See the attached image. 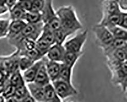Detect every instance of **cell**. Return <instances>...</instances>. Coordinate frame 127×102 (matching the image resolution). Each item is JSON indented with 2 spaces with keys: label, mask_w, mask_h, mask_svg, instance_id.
I'll return each instance as SVG.
<instances>
[{
  "label": "cell",
  "mask_w": 127,
  "mask_h": 102,
  "mask_svg": "<svg viewBox=\"0 0 127 102\" xmlns=\"http://www.w3.org/2000/svg\"><path fill=\"white\" fill-rule=\"evenodd\" d=\"M120 9L124 10V11H127V0H119L118 2Z\"/></svg>",
  "instance_id": "cell-35"
},
{
  "label": "cell",
  "mask_w": 127,
  "mask_h": 102,
  "mask_svg": "<svg viewBox=\"0 0 127 102\" xmlns=\"http://www.w3.org/2000/svg\"><path fill=\"white\" fill-rule=\"evenodd\" d=\"M50 47L51 46L39 37L36 41V49L44 57L46 55Z\"/></svg>",
  "instance_id": "cell-22"
},
{
  "label": "cell",
  "mask_w": 127,
  "mask_h": 102,
  "mask_svg": "<svg viewBox=\"0 0 127 102\" xmlns=\"http://www.w3.org/2000/svg\"><path fill=\"white\" fill-rule=\"evenodd\" d=\"M4 100H3V99L2 97L0 96V102H3Z\"/></svg>",
  "instance_id": "cell-42"
},
{
  "label": "cell",
  "mask_w": 127,
  "mask_h": 102,
  "mask_svg": "<svg viewBox=\"0 0 127 102\" xmlns=\"http://www.w3.org/2000/svg\"><path fill=\"white\" fill-rule=\"evenodd\" d=\"M5 9H6V8L3 4L1 0H0V12H2L3 11H4V10H5Z\"/></svg>",
  "instance_id": "cell-39"
},
{
  "label": "cell",
  "mask_w": 127,
  "mask_h": 102,
  "mask_svg": "<svg viewBox=\"0 0 127 102\" xmlns=\"http://www.w3.org/2000/svg\"><path fill=\"white\" fill-rule=\"evenodd\" d=\"M27 23L24 22L23 20H16L11 24L10 29L11 32L14 33H18L22 32L23 29L26 26Z\"/></svg>",
  "instance_id": "cell-26"
},
{
  "label": "cell",
  "mask_w": 127,
  "mask_h": 102,
  "mask_svg": "<svg viewBox=\"0 0 127 102\" xmlns=\"http://www.w3.org/2000/svg\"><path fill=\"white\" fill-rule=\"evenodd\" d=\"M4 88V85L3 83L2 82L0 81V92L3 91Z\"/></svg>",
  "instance_id": "cell-41"
},
{
  "label": "cell",
  "mask_w": 127,
  "mask_h": 102,
  "mask_svg": "<svg viewBox=\"0 0 127 102\" xmlns=\"http://www.w3.org/2000/svg\"><path fill=\"white\" fill-rule=\"evenodd\" d=\"M97 45L102 51L107 48L114 40L109 30L104 26L97 24L92 29Z\"/></svg>",
  "instance_id": "cell-2"
},
{
  "label": "cell",
  "mask_w": 127,
  "mask_h": 102,
  "mask_svg": "<svg viewBox=\"0 0 127 102\" xmlns=\"http://www.w3.org/2000/svg\"><path fill=\"white\" fill-rule=\"evenodd\" d=\"M118 26L125 30L127 29V14L126 12H122Z\"/></svg>",
  "instance_id": "cell-33"
},
{
  "label": "cell",
  "mask_w": 127,
  "mask_h": 102,
  "mask_svg": "<svg viewBox=\"0 0 127 102\" xmlns=\"http://www.w3.org/2000/svg\"><path fill=\"white\" fill-rule=\"evenodd\" d=\"M55 44L63 45L67 37L71 34L61 27L54 32Z\"/></svg>",
  "instance_id": "cell-19"
},
{
  "label": "cell",
  "mask_w": 127,
  "mask_h": 102,
  "mask_svg": "<svg viewBox=\"0 0 127 102\" xmlns=\"http://www.w3.org/2000/svg\"><path fill=\"white\" fill-rule=\"evenodd\" d=\"M103 16L105 17L113 13L121 11L119 8L118 3L112 0H107L105 2L103 5Z\"/></svg>",
  "instance_id": "cell-15"
},
{
  "label": "cell",
  "mask_w": 127,
  "mask_h": 102,
  "mask_svg": "<svg viewBox=\"0 0 127 102\" xmlns=\"http://www.w3.org/2000/svg\"><path fill=\"white\" fill-rule=\"evenodd\" d=\"M127 49L124 47L118 49L111 53L105 55L107 62H124L127 61Z\"/></svg>",
  "instance_id": "cell-9"
},
{
  "label": "cell",
  "mask_w": 127,
  "mask_h": 102,
  "mask_svg": "<svg viewBox=\"0 0 127 102\" xmlns=\"http://www.w3.org/2000/svg\"><path fill=\"white\" fill-rule=\"evenodd\" d=\"M30 94L37 102H44V87L39 86L34 82L28 83Z\"/></svg>",
  "instance_id": "cell-13"
},
{
  "label": "cell",
  "mask_w": 127,
  "mask_h": 102,
  "mask_svg": "<svg viewBox=\"0 0 127 102\" xmlns=\"http://www.w3.org/2000/svg\"><path fill=\"white\" fill-rule=\"evenodd\" d=\"M45 66L51 82L58 79L60 72L61 63L48 60H45Z\"/></svg>",
  "instance_id": "cell-10"
},
{
  "label": "cell",
  "mask_w": 127,
  "mask_h": 102,
  "mask_svg": "<svg viewBox=\"0 0 127 102\" xmlns=\"http://www.w3.org/2000/svg\"><path fill=\"white\" fill-rule=\"evenodd\" d=\"M26 57L33 60L34 62H36L44 57L36 48L31 51H26Z\"/></svg>",
  "instance_id": "cell-27"
},
{
  "label": "cell",
  "mask_w": 127,
  "mask_h": 102,
  "mask_svg": "<svg viewBox=\"0 0 127 102\" xmlns=\"http://www.w3.org/2000/svg\"><path fill=\"white\" fill-rule=\"evenodd\" d=\"M88 36V30H86L67 40L63 45L66 51L74 53L82 52V50Z\"/></svg>",
  "instance_id": "cell-3"
},
{
  "label": "cell",
  "mask_w": 127,
  "mask_h": 102,
  "mask_svg": "<svg viewBox=\"0 0 127 102\" xmlns=\"http://www.w3.org/2000/svg\"><path fill=\"white\" fill-rule=\"evenodd\" d=\"M127 62H123L120 66L112 71L111 82L121 87L122 91L126 93L127 87Z\"/></svg>",
  "instance_id": "cell-5"
},
{
  "label": "cell",
  "mask_w": 127,
  "mask_h": 102,
  "mask_svg": "<svg viewBox=\"0 0 127 102\" xmlns=\"http://www.w3.org/2000/svg\"><path fill=\"white\" fill-rule=\"evenodd\" d=\"M29 95H30V93H29L28 90L24 84L15 87L14 96H15L16 99L18 100H23Z\"/></svg>",
  "instance_id": "cell-24"
},
{
  "label": "cell",
  "mask_w": 127,
  "mask_h": 102,
  "mask_svg": "<svg viewBox=\"0 0 127 102\" xmlns=\"http://www.w3.org/2000/svg\"><path fill=\"white\" fill-rule=\"evenodd\" d=\"M44 57L42 59L36 61L32 66H31L27 70L25 71L24 80L26 82L28 83L34 82L40 67L44 62L45 58Z\"/></svg>",
  "instance_id": "cell-8"
},
{
  "label": "cell",
  "mask_w": 127,
  "mask_h": 102,
  "mask_svg": "<svg viewBox=\"0 0 127 102\" xmlns=\"http://www.w3.org/2000/svg\"><path fill=\"white\" fill-rule=\"evenodd\" d=\"M44 102H62V100L59 97H57L56 98L51 100L45 101Z\"/></svg>",
  "instance_id": "cell-38"
},
{
  "label": "cell",
  "mask_w": 127,
  "mask_h": 102,
  "mask_svg": "<svg viewBox=\"0 0 127 102\" xmlns=\"http://www.w3.org/2000/svg\"><path fill=\"white\" fill-rule=\"evenodd\" d=\"M33 0H19L17 4L26 12L31 11Z\"/></svg>",
  "instance_id": "cell-31"
},
{
  "label": "cell",
  "mask_w": 127,
  "mask_h": 102,
  "mask_svg": "<svg viewBox=\"0 0 127 102\" xmlns=\"http://www.w3.org/2000/svg\"><path fill=\"white\" fill-rule=\"evenodd\" d=\"M66 53V50L63 45L55 44L51 46L46 56L50 61L62 63Z\"/></svg>",
  "instance_id": "cell-7"
},
{
  "label": "cell",
  "mask_w": 127,
  "mask_h": 102,
  "mask_svg": "<svg viewBox=\"0 0 127 102\" xmlns=\"http://www.w3.org/2000/svg\"><path fill=\"white\" fill-rule=\"evenodd\" d=\"M16 0H5V2L9 7H12L15 3Z\"/></svg>",
  "instance_id": "cell-37"
},
{
  "label": "cell",
  "mask_w": 127,
  "mask_h": 102,
  "mask_svg": "<svg viewBox=\"0 0 127 102\" xmlns=\"http://www.w3.org/2000/svg\"><path fill=\"white\" fill-rule=\"evenodd\" d=\"M23 44L26 51H31L36 48V41L29 38L23 39Z\"/></svg>",
  "instance_id": "cell-32"
},
{
  "label": "cell",
  "mask_w": 127,
  "mask_h": 102,
  "mask_svg": "<svg viewBox=\"0 0 127 102\" xmlns=\"http://www.w3.org/2000/svg\"><path fill=\"white\" fill-rule=\"evenodd\" d=\"M56 14L60 21L61 27L71 35L83 28L74 9L71 6L60 8L57 11Z\"/></svg>",
  "instance_id": "cell-1"
},
{
  "label": "cell",
  "mask_w": 127,
  "mask_h": 102,
  "mask_svg": "<svg viewBox=\"0 0 127 102\" xmlns=\"http://www.w3.org/2000/svg\"><path fill=\"white\" fill-rule=\"evenodd\" d=\"M73 68L69 67L64 64L61 63L60 72L58 79L67 82L68 83L72 84V77Z\"/></svg>",
  "instance_id": "cell-16"
},
{
  "label": "cell",
  "mask_w": 127,
  "mask_h": 102,
  "mask_svg": "<svg viewBox=\"0 0 127 102\" xmlns=\"http://www.w3.org/2000/svg\"><path fill=\"white\" fill-rule=\"evenodd\" d=\"M2 77H3V76H2V73L0 72V80H1V79H2Z\"/></svg>",
  "instance_id": "cell-43"
},
{
  "label": "cell",
  "mask_w": 127,
  "mask_h": 102,
  "mask_svg": "<svg viewBox=\"0 0 127 102\" xmlns=\"http://www.w3.org/2000/svg\"><path fill=\"white\" fill-rule=\"evenodd\" d=\"M8 102H21V101H19V100H18L16 99H10L8 100Z\"/></svg>",
  "instance_id": "cell-40"
},
{
  "label": "cell",
  "mask_w": 127,
  "mask_h": 102,
  "mask_svg": "<svg viewBox=\"0 0 127 102\" xmlns=\"http://www.w3.org/2000/svg\"><path fill=\"white\" fill-rule=\"evenodd\" d=\"M15 87L12 85L9 86L4 92V96L7 98H10L14 95Z\"/></svg>",
  "instance_id": "cell-34"
},
{
  "label": "cell",
  "mask_w": 127,
  "mask_h": 102,
  "mask_svg": "<svg viewBox=\"0 0 127 102\" xmlns=\"http://www.w3.org/2000/svg\"><path fill=\"white\" fill-rule=\"evenodd\" d=\"M127 46V43L126 40L114 39L113 42L107 48H106L104 50H103V51L104 54L105 56L111 53L113 51L116 49L126 47Z\"/></svg>",
  "instance_id": "cell-17"
},
{
  "label": "cell",
  "mask_w": 127,
  "mask_h": 102,
  "mask_svg": "<svg viewBox=\"0 0 127 102\" xmlns=\"http://www.w3.org/2000/svg\"><path fill=\"white\" fill-rule=\"evenodd\" d=\"M24 84L23 80L19 73H15L11 77V85L15 87Z\"/></svg>",
  "instance_id": "cell-30"
},
{
  "label": "cell",
  "mask_w": 127,
  "mask_h": 102,
  "mask_svg": "<svg viewBox=\"0 0 127 102\" xmlns=\"http://www.w3.org/2000/svg\"><path fill=\"white\" fill-rule=\"evenodd\" d=\"M43 26L44 24L42 22L35 24H27L20 33L24 37V39L29 38L36 41L41 34Z\"/></svg>",
  "instance_id": "cell-6"
},
{
  "label": "cell",
  "mask_w": 127,
  "mask_h": 102,
  "mask_svg": "<svg viewBox=\"0 0 127 102\" xmlns=\"http://www.w3.org/2000/svg\"><path fill=\"white\" fill-rule=\"evenodd\" d=\"M57 96L61 99L74 96L77 94V90L72 84L61 80L57 79L51 82Z\"/></svg>",
  "instance_id": "cell-4"
},
{
  "label": "cell",
  "mask_w": 127,
  "mask_h": 102,
  "mask_svg": "<svg viewBox=\"0 0 127 102\" xmlns=\"http://www.w3.org/2000/svg\"><path fill=\"white\" fill-rule=\"evenodd\" d=\"M25 19L28 22V24H35L42 22L41 13L31 11L27 12L25 14Z\"/></svg>",
  "instance_id": "cell-20"
},
{
  "label": "cell",
  "mask_w": 127,
  "mask_h": 102,
  "mask_svg": "<svg viewBox=\"0 0 127 102\" xmlns=\"http://www.w3.org/2000/svg\"><path fill=\"white\" fill-rule=\"evenodd\" d=\"M21 102H37L30 94L26 97L21 101Z\"/></svg>",
  "instance_id": "cell-36"
},
{
  "label": "cell",
  "mask_w": 127,
  "mask_h": 102,
  "mask_svg": "<svg viewBox=\"0 0 127 102\" xmlns=\"http://www.w3.org/2000/svg\"><path fill=\"white\" fill-rule=\"evenodd\" d=\"M41 13L42 22L43 24H46L57 16L56 12H55L52 7V0H45V4Z\"/></svg>",
  "instance_id": "cell-11"
},
{
  "label": "cell",
  "mask_w": 127,
  "mask_h": 102,
  "mask_svg": "<svg viewBox=\"0 0 127 102\" xmlns=\"http://www.w3.org/2000/svg\"><path fill=\"white\" fill-rule=\"evenodd\" d=\"M44 93L45 101L51 100L58 97L51 82L44 86Z\"/></svg>",
  "instance_id": "cell-23"
},
{
  "label": "cell",
  "mask_w": 127,
  "mask_h": 102,
  "mask_svg": "<svg viewBox=\"0 0 127 102\" xmlns=\"http://www.w3.org/2000/svg\"><path fill=\"white\" fill-rule=\"evenodd\" d=\"M107 28L109 30L114 39H123L127 40V30L123 29L118 26L109 27H107Z\"/></svg>",
  "instance_id": "cell-18"
},
{
  "label": "cell",
  "mask_w": 127,
  "mask_h": 102,
  "mask_svg": "<svg viewBox=\"0 0 127 102\" xmlns=\"http://www.w3.org/2000/svg\"></svg>",
  "instance_id": "cell-44"
},
{
  "label": "cell",
  "mask_w": 127,
  "mask_h": 102,
  "mask_svg": "<svg viewBox=\"0 0 127 102\" xmlns=\"http://www.w3.org/2000/svg\"><path fill=\"white\" fill-rule=\"evenodd\" d=\"M39 38L45 41L51 46L55 44L54 32L44 26Z\"/></svg>",
  "instance_id": "cell-21"
},
{
  "label": "cell",
  "mask_w": 127,
  "mask_h": 102,
  "mask_svg": "<svg viewBox=\"0 0 127 102\" xmlns=\"http://www.w3.org/2000/svg\"><path fill=\"white\" fill-rule=\"evenodd\" d=\"M82 54L83 52L74 53L66 51L62 63L73 68L77 61L81 57Z\"/></svg>",
  "instance_id": "cell-14"
},
{
  "label": "cell",
  "mask_w": 127,
  "mask_h": 102,
  "mask_svg": "<svg viewBox=\"0 0 127 102\" xmlns=\"http://www.w3.org/2000/svg\"><path fill=\"white\" fill-rule=\"evenodd\" d=\"M46 59V58L45 59L44 63L42 64V65L40 67L35 78V79L34 81L35 83L42 87H44L45 85L51 83V81L47 74L45 66V63Z\"/></svg>",
  "instance_id": "cell-12"
},
{
  "label": "cell",
  "mask_w": 127,
  "mask_h": 102,
  "mask_svg": "<svg viewBox=\"0 0 127 102\" xmlns=\"http://www.w3.org/2000/svg\"><path fill=\"white\" fill-rule=\"evenodd\" d=\"M44 4L45 0H33L31 11L41 12Z\"/></svg>",
  "instance_id": "cell-29"
},
{
  "label": "cell",
  "mask_w": 127,
  "mask_h": 102,
  "mask_svg": "<svg viewBox=\"0 0 127 102\" xmlns=\"http://www.w3.org/2000/svg\"><path fill=\"white\" fill-rule=\"evenodd\" d=\"M35 62L31 59L25 57L22 58L19 61V66L20 69L22 70L26 71L31 66H32Z\"/></svg>",
  "instance_id": "cell-28"
},
{
  "label": "cell",
  "mask_w": 127,
  "mask_h": 102,
  "mask_svg": "<svg viewBox=\"0 0 127 102\" xmlns=\"http://www.w3.org/2000/svg\"><path fill=\"white\" fill-rule=\"evenodd\" d=\"M26 12H26L24 9L17 4L11 10V15L15 20H20V19L22 18H25Z\"/></svg>",
  "instance_id": "cell-25"
}]
</instances>
